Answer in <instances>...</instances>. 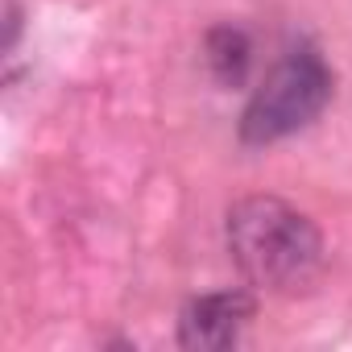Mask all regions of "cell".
Here are the masks:
<instances>
[{"instance_id": "cell-2", "label": "cell", "mask_w": 352, "mask_h": 352, "mask_svg": "<svg viewBox=\"0 0 352 352\" xmlns=\"http://www.w3.org/2000/svg\"><path fill=\"white\" fill-rule=\"evenodd\" d=\"M331 100V67L311 42H294L261 79L241 112L245 145H274L307 129Z\"/></svg>"}, {"instance_id": "cell-1", "label": "cell", "mask_w": 352, "mask_h": 352, "mask_svg": "<svg viewBox=\"0 0 352 352\" xmlns=\"http://www.w3.org/2000/svg\"><path fill=\"white\" fill-rule=\"evenodd\" d=\"M228 257L241 278L270 294H302L323 274V232L278 195H245L224 216Z\"/></svg>"}, {"instance_id": "cell-4", "label": "cell", "mask_w": 352, "mask_h": 352, "mask_svg": "<svg viewBox=\"0 0 352 352\" xmlns=\"http://www.w3.org/2000/svg\"><path fill=\"white\" fill-rule=\"evenodd\" d=\"M204 58L220 87H245L253 71V38L241 25H212L204 38Z\"/></svg>"}, {"instance_id": "cell-3", "label": "cell", "mask_w": 352, "mask_h": 352, "mask_svg": "<svg viewBox=\"0 0 352 352\" xmlns=\"http://www.w3.org/2000/svg\"><path fill=\"white\" fill-rule=\"evenodd\" d=\"M253 315H257V298L241 286L199 294L179 315V344L187 352H224L241 340V331Z\"/></svg>"}]
</instances>
